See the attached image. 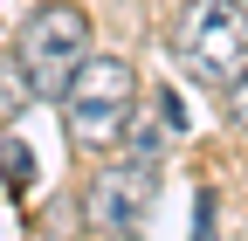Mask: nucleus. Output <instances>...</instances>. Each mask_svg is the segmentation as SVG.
<instances>
[{"label": "nucleus", "instance_id": "f257e3e1", "mask_svg": "<svg viewBox=\"0 0 248 241\" xmlns=\"http://www.w3.org/2000/svg\"><path fill=\"white\" fill-rule=\"evenodd\" d=\"M131 110H138V76L124 55H97L69 76L62 90V131H69L83 152H110V145L131 131Z\"/></svg>", "mask_w": 248, "mask_h": 241}, {"label": "nucleus", "instance_id": "f03ea898", "mask_svg": "<svg viewBox=\"0 0 248 241\" xmlns=\"http://www.w3.org/2000/svg\"><path fill=\"white\" fill-rule=\"evenodd\" d=\"M14 62L28 69L35 97L62 104L69 76L90 62V14L69 7V0H48V7H35V14L21 21V35H14Z\"/></svg>", "mask_w": 248, "mask_h": 241}, {"label": "nucleus", "instance_id": "7ed1b4c3", "mask_svg": "<svg viewBox=\"0 0 248 241\" xmlns=\"http://www.w3.org/2000/svg\"><path fill=\"white\" fill-rule=\"evenodd\" d=\"M172 62L200 83H234L248 69V14L234 0H186L172 21Z\"/></svg>", "mask_w": 248, "mask_h": 241}, {"label": "nucleus", "instance_id": "20e7f679", "mask_svg": "<svg viewBox=\"0 0 248 241\" xmlns=\"http://www.w3.org/2000/svg\"><path fill=\"white\" fill-rule=\"evenodd\" d=\"M152 193H159V166H152V159H117V166H104L97 179H90L83 214H90V227H97V234L124 241V234L145 227Z\"/></svg>", "mask_w": 248, "mask_h": 241}, {"label": "nucleus", "instance_id": "39448f33", "mask_svg": "<svg viewBox=\"0 0 248 241\" xmlns=\"http://www.w3.org/2000/svg\"><path fill=\"white\" fill-rule=\"evenodd\" d=\"M172 131H186V110H179L172 90H152V97L131 110V131H124V145H131V159H152V166H159V145H166Z\"/></svg>", "mask_w": 248, "mask_h": 241}, {"label": "nucleus", "instance_id": "423d86ee", "mask_svg": "<svg viewBox=\"0 0 248 241\" xmlns=\"http://www.w3.org/2000/svg\"><path fill=\"white\" fill-rule=\"evenodd\" d=\"M28 104H35V83H28V69L14 62V55H0V110H28Z\"/></svg>", "mask_w": 248, "mask_h": 241}, {"label": "nucleus", "instance_id": "0eeeda50", "mask_svg": "<svg viewBox=\"0 0 248 241\" xmlns=\"http://www.w3.org/2000/svg\"><path fill=\"white\" fill-rule=\"evenodd\" d=\"M0 179H7V186H28V179H35V159H28V145H0Z\"/></svg>", "mask_w": 248, "mask_h": 241}, {"label": "nucleus", "instance_id": "6e6552de", "mask_svg": "<svg viewBox=\"0 0 248 241\" xmlns=\"http://www.w3.org/2000/svg\"><path fill=\"white\" fill-rule=\"evenodd\" d=\"M221 110H228V124H234V131H248V69L228 83V104H221Z\"/></svg>", "mask_w": 248, "mask_h": 241}, {"label": "nucleus", "instance_id": "1a4fd4ad", "mask_svg": "<svg viewBox=\"0 0 248 241\" xmlns=\"http://www.w3.org/2000/svg\"><path fill=\"white\" fill-rule=\"evenodd\" d=\"M234 7H241V14H248V0H234Z\"/></svg>", "mask_w": 248, "mask_h": 241}]
</instances>
